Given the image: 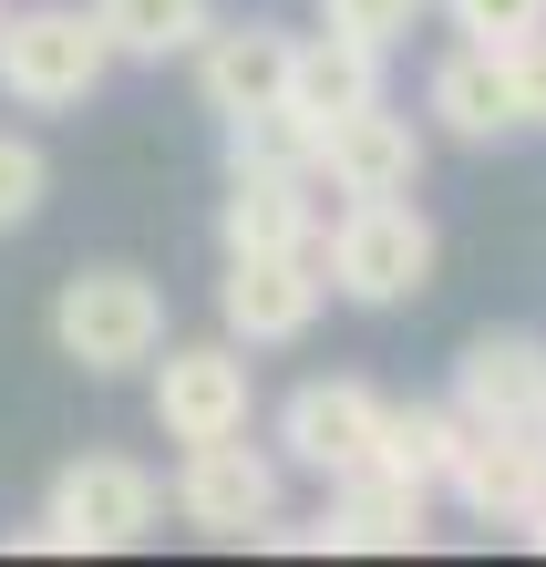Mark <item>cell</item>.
<instances>
[{"label":"cell","mask_w":546,"mask_h":567,"mask_svg":"<svg viewBox=\"0 0 546 567\" xmlns=\"http://www.w3.org/2000/svg\"><path fill=\"white\" fill-rule=\"evenodd\" d=\"M93 21H104L114 62H186L196 42L217 31V0H93Z\"/></svg>","instance_id":"17"},{"label":"cell","mask_w":546,"mask_h":567,"mask_svg":"<svg viewBox=\"0 0 546 567\" xmlns=\"http://www.w3.org/2000/svg\"><path fill=\"white\" fill-rule=\"evenodd\" d=\"M52 351L73 372H93V382L145 372L165 351V289L145 269H124V258H93V269H73L52 289Z\"/></svg>","instance_id":"4"},{"label":"cell","mask_w":546,"mask_h":567,"mask_svg":"<svg viewBox=\"0 0 546 567\" xmlns=\"http://www.w3.org/2000/svg\"><path fill=\"white\" fill-rule=\"evenodd\" d=\"M382 62L392 52H371V42H351V31H299V52H289V104L310 114V124H330V114H361V104H382Z\"/></svg>","instance_id":"16"},{"label":"cell","mask_w":546,"mask_h":567,"mask_svg":"<svg viewBox=\"0 0 546 567\" xmlns=\"http://www.w3.org/2000/svg\"><path fill=\"white\" fill-rule=\"evenodd\" d=\"M443 21H454L464 42L505 52V42H526V31H546V0H443Z\"/></svg>","instance_id":"21"},{"label":"cell","mask_w":546,"mask_h":567,"mask_svg":"<svg viewBox=\"0 0 546 567\" xmlns=\"http://www.w3.org/2000/svg\"><path fill=\"white\" fill-rule=\"evenodd\" d=\"M289 52H299V31H279V21H217L207 42L186 52L196 62V104H207L217 124L289 104Z\"/></svg>","instance_id":"12"},{"label":"cell","mask_w":546,"mask_h":567,"mask_svg":"<svg viewBox=\"0 0 546 567\" xmlns=\"http://www.w3.org/2000/svg\"><path fill=\"white\" fill-rule=\"evenodd\" d=\"M516 537H526V547H536V557H546V506H536V516H526V526H516Z\"/></svg>","instance_id":"23"},{"label":"cell","mask_w":546,"mask_h":567,"mask_svg":"<svg viewBox=\"0 0 546 567\" xmlns=\"http://www.w3.org/2000/svg\"><path fill=\"white\" fill-rule=\"evenodd\" d=\"M165 506L176 495L155 485V464H134V454H73L52 475L42 495V516H31V537L21 547H42V557H124V547H145Z\"/></svg>","instance_id":"1"},{"label":"cell","mask_w":546,"mask_h":567,"mask_svg":"<svg viewBox=\"0 0 546 567\" xmlns=\"http://www.w3.org/2000/svg\"><path fill=\"white\" fill-rule=\"evenodd\" d=\"M217 248H320V176L310 165H227L217 196Z\"/></svg>","instance_id":"13"},{"label":"cell","mask_w":546,"mask_h":567,"mask_svg":"<svg viewBox=\"0 0 546 567\" xmlns=\"http://www.w3.org/2000/svg\"><path fill=\"white\" fill-rule=\"evenodd\" d=\"M433 11H443V0H320V21L351 31V42H371V52H402Z\"/></svg>","instance_id":"20"},{"label":"cell","mask_w":546,"mask_h":567,"mask_svg":"<svg viewBox=\"0 0 546 567\" xmlns=\"http://www.w3.org/2000/svg\"><path fill=\"white\" fill-rule=\"evenodd\" d=\"M320 310H330L320 248H248V258H227V279H217V320H227L237 351H289V341H310Z\"/></svg>","instance_id":"7"},{"label":"cell","mask_w":546,"mask_h":567,"mask_svg":"<svg viewBox=\"0 0 546 567\" xmlns=\"http://www.w3.org/2000/svg\"><path fill=\"white\" fill-rule=\"evenodd\" d=\"M443 495L474 526H526L546 506V423H464V454H454Z\"/></svg>","instance_id":"11"},{"label":"cell","mask_w":546,"mask_h":567,"mask_svg":"<svg viewBox=\"0 0 546 567\" xmlns=\"http://www.w3.org/2000/svg\"><path fill=\"white\" fill-rule=\"evenodd\" d=\"M176 516L196 526V537L217 547H258L268 526H279V454H258L248 433H217V444H186L176 464Z\"/></svg>","instance_id":"6"},{"label":"cell","mask_w":546,"mask_h":567,"mask_svg":"<svg viewBox=\"0 0 546 567\" xmlns=\"http://www.w3.org/2000/svg\"><path fill=\"white\" fill-rule=\"evenodd\" d=\"M505 83H516V114H526V135H546V31L505 42Z\"/></svg>","instance_id":"22"},{"label":"cell","mask_w":546,"mask_h":567,"mask_svg":"<svg viewBox=\"0 0 546 567\" xmlns=\"http://www.w3.org/2000/svg\"><path fill=\"white\" fill-rule=\"evenodd\" d=\"M42 196H52V155L0 124V238H21V227L42 217Z\"/></svg>","instance_id":"19"},{"label":"cell","mask_w":546,"mask_h":567,"mask_svg":"<svg viewBox=\"0 0 546 567\" xmlns=\"http://www.w3.org/2000/svg\"><path fill=\"white\" fill-rule=\"evenodd\" d=\"M464 423H546V341L536 330H474L454 361Z\"/></svg>","instance_id":"14"},{"label":"cell","mask_w":546,"mask_h":567,"mask_svg":"<svg viewBox=\"0 0 546 567\" xmlns=\"http://www.w3.org/2000/svg\"><path fill=\"white\" fill-rule=\"evenodd\" d=\"M310 176L351 207V196H413L423 186V124L392 114V104H361V114H330L320 124V155Z\"/></svg>","instance_id":"10"},{"label":"cell","mask_w":546,"mask_h":567,"mask_svg":"<svg viewBox=\"0 0 546 567\" xmlns=\"http://www.w3.org/2000/svg\"><path fill=\"white\" fill-rule=\"evenodd\" d=\"M114 73V42L93 0H21L0 11V104L21 114H83Z\"/></svg>","instance_id":"2"},{"label":"cell","mask_w":546,"mask_h":567,"mask_svg":"<svg viewBox=\"0 0 546 567\" xmlns=\"http://www.w3.org/2000/svg\"><path fill=\"white\" fill-rule=\"evenodd\" d=\"M145 372H155L145 403H155L165 444H217V433H248V413H258V372L237 341H165Z\"/></svg>","instance_id":"8"},{"label":"cell","mask_w":546,"mask_h":567,"mask_svg":"<svg viewBox=\"0 0 546 567\" xmlns=\"http://www.w3.org/2000/svg\"><path fill=\"white\" fill-rule=\"evenodd\" d=\"M382 413L392 403L361 372H320V382H299L289 403H279V454L340 485V475H361V464L382 454Z\"/></svg>","instance_id":"9"},{"label":"cell","mask_w":546,"mask_h":567,"mask_svg":"<svg viewBox=\"0 0 546 567\" xmlns=\"http://www.w3.org/2000/svg\"><path fill=\"white\" fill-rule=\"evenodd\" d=\"M433 217L413 196H351L330 227H320V269H330V299H351V310H402V299L433 289Z\"/></svg>","instance_id":"3"},{"label":"cell","mask_w":546,"mask_h":567,"mask_svg":"<svg viewBox=\"0 0 546 567\" xmlns=\"http://www.w3.org/2000/svg\"><path fill=\"white\" fill-rule=\"evenodd\" d=\"M258 547H299V557H413V547H433V485L361 464V475H340V495L310 526H268Z\"/></svg>","instance_id":"5"},{"label":"cell","mask_w":546,"mask_h":567,"mask_svg":"<svg viewBox=\"0 0 546 567\" xmlns=\"http://www.w3.org/2000/svg\"><path fill=\"white\" fill-rule=\"evenodd\" d=\"M423 114H433V135H454V145H505V135H526L516 83H505V52H485V42H454V52L423 73Z\"/></svg>","instance_id":"15"},{"label":"cell","mask_w":546,"mask_h":567,"mask_svg":"<svg viewBox=\"0 0 546 567\" xmlns=\"http://www.w3.org/2000/svg\"><path fill=\"white\" fill-rule=\"evenodd\" d=\"M454 454H464V413L454 403H392L382 413V475H413V485H454Z\"/></svg>","instance_id":"18"}]
</instances>
